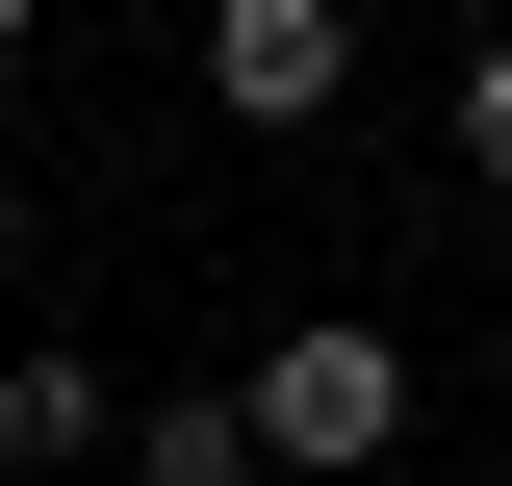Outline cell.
<instances>
[{
  "label": "cell",
  "instance_id": "cell-1",
  "mask_svg": "<svg viewBox=\"0 0 512 486\" xmlns=\"http://www.w3.org/2000/svg\"><path fill=\"white\" fill-rule=\"evenodd\" d=\"M231 435H256V486H384V435H410V333H384V307H308V333H256Z\"/></svg>",
  "mask_w": 512,
  "mask_h": 486
},
{
  "label": "cell",
  "instance_id": "cell-2",
  "mask_svg": "<svg viewBox=\"0 0 512 486\" xmlns=\"http://www.w3.org/2000/svg\"><path fill=\"white\" fill-rule=\"evenodd\" d=\"M205 103L231 128H333L359 103V26H333V0H205Z\"/></svg>",
  "mask_w": 512,
  "mask_h": 486
},
{
  "label": "cell",
  "instance_id": "cell-3",
  "mask_svg": "<svg viewBox=\"0 0 512 486\" xmlns=\"http://www.w3.org/2000/svg\"><path fill=\"white\" fill-rule=\"evenodd\" d=\"M0 461H26V486H103L128 461V384L77 359V333H26V359H0Z\"/></svg>",
  "mask_w": 512,
  "mask_h": 486
},
{
  "label": "cell",
  "instance_id": "cell-4",
  "mask_svg": "<svg viewBox=\"0 0 512 486\" xmlns=\"http://www.w3.org/2000/svg\"><path fill=\"white\" fill-rule=\"evenodd\" d=\"M103 486H256V435H231V384H154V410H128V461Z\"/></svg>",
  "mask_w": 512,
  "mask_h": 486
},
{
  "label": "cell",
  "instance_id": "cell-5",
  "mask_svg": "<svg viewBox=\"0 0 512 486\" xmlns=\"http://www.w3.org/2000/svg\"><path fill=\"white\" fill-rule=\"evenodd\" d=\"M461 180L512 205V26H487V52H461Z\"/></svg>",
  "mask_w": 512,
  "mask_h": 486
},
{
  "label": "cell",
  "instance_id": "cell-6",
  "mask_svg": "<svg viewBox=\"0 0 512 486\" xmlns=\"http://www.w3.org/2000/svg\"><path fill=\"white\" fill-rule=\"evenodd\" d=\"M0 282H26V154H0Z\"/></svg>",
  "mask_w": 512,
  "mask_h": 486
},
{
  "label": "cell",
  "instance_id": "cell-7",
  "mask_svg": "<svg viewBox=\"0 0 512 486\" xmlns=\"http://www.w3.org/2000/svg\"><path fill=\"white\" fill-rule=\"evenodd\" d=\"M0 52H26V0H0Z\"/></svg>",
  "mask_w": 512,
  "mask_h": 486
},
{
  "label": "cell",
  "instance_id": "cell-8",
  "mask_svg": "<svg viewBox=\"0 0 512 486\" xmlns=\"http://www.w3.org/2000/svg\"><path fill=\"white\" fill-rule=\"evenodd\" d=\"M487 486H512V435H487Z\"/></svg>",
  "mask_w": 512,
  "mask_h": 486
}]
</instances>
